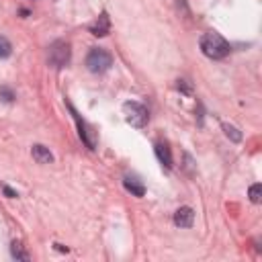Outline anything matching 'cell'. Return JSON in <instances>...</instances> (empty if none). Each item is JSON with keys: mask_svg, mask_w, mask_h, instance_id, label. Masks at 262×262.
<instances>
[{"mask_svg": "<svg viewBox=\"0 0 262 262\" xmlns=\"http://www.w3.org/2000/svg\"><path fill=\"white\" fill-rule=\"evenodd\" d=\"M201 49L207 57L211 59H221L229 53V43L219 35V33H205L201 37Z\"/></svg>", "mask_w": 262, "mask_h": 262, "instance_id": "cell-1", "label": "cell"}, {"mask_svg": "<svg viewBox=\"0 0 262 262\" xmlns=\"http://www.w3.org/2000/svg\"><path fill=\"white\" fill-rule=\"evenodd\" d=\"M70 57H72V49H70V43L63 41V39H57L49 45L47 49V61L49 66L53 68H63L70 63Z\"/></svg>", "mask_w": 262, "mask_h": 262, "instance_id": "cell-2", "label": "cell"}, {"mask_svg": "<svg viewBox=\"0 0 262 262\" xmlns=\"http://www.w3.org/2000/svg\"><path fill=\"white\" fill-rule=\"evenodd\" d=\"M111 66H113L111 53L104 51V49H100V47L90 49V53L86 55V68H88L92 74H102V72H106Z\"/></svg>", "mask_w": 262, "mask_h": 262, "instance_id": "cell-3", "label": "cell"}, {"mask_svg": "<svg viewBox=\"0 0 262 262\" xmlns=\"http://www.w3.org/2000/svg\"><path fill=\"white\" fill-rule=\"evenodd\" d=\"M123 115H125V119L131 127H143L147 123V108L141 102L127 100L123 104Z\"/></svg>", "mask_w": 262, "mask_h": 262, "instance_id": "cell-4", "label": "cell"}, {"mask_svg": "<svg viewBox=\"0 0 262 262\" xmlns=\"http://www.w3.org/2000/svg\"><path fill=\"white\" fill-rule=\"evenodd\" d=\"M70 113H72V117H74V121H76V127H78V135H80V139L88 145V149H94V145H96V143H94V133L90 131V127L86 125V121H84V119L74 111V106H72V104H70Z\"/></svg>", "mask_w": 262, "mask_h": 262, "instance_id": "cell-5", "label": "cell"}, {"mask_svg": "<svg viewBox=\"0 0 262 262\" xmlns=\"http://www.w3.org/2000/svg\"><path fill=\"white\" fill-rule=\"evenodd\" d=\"M108 31H111V20H108V14L102 12L98 16V20L94 25H90V33L94 37H104V35H108Z\"/></svg>", "mask_w": 262, "mask_h": 262, "instance_id": "cell-6", "label": "cell"}, {"mask_svg": "<svg viewBox=\"0 0 262 262\" xmlns=\"http://www.w3.org/2000/svg\"><path fill=\"white\" fill-rule=\"evenodd\" d=\"M192 219H194V211L190 207H180L174 213V223L178 227H190L192 225Z\"/></svg>", "mask_w": 262, "mask_h": 262, "instance_id": "cell-7", "label": "cell"}, {"mask_svg": "<svg viewBox=\"0 0 262 262\" xmlns=\"http://www.w3.org/2000/svg\"><path fill=\"white\" fill-rule=\"evenodd\" d=\"M31 154H33V160H35L37 164H49V162H53V154L49 151V147H45V145H41V143L33 145Z\"/></svg>", "mask_w": 262, "mask_h": 262, "instance_id": "cell-8", "label": "cell"}, {"mask_svg": "<svg viewBox=\"0 0 262 262\" xmlns=\"http://www.w3.org/2000/svg\"><path fill=\"white\" fill-rule=\"evenodd\" d=\"M156 156H158V160L166 166V168H172V154H170V147H168V143H164V141H158L156 143Z\"/></svg>", "mask_w": 262, "mask_h": 262, "instance_id": "cell-9", "label": "cell"}, {"mask_svg": "<svg viewBox=\"0 0 262 262\" xmlns=\"http://www.w3.org/2000/svg\"><path fill=\"white\" fill-rule=\"evenodd\" d=\"M123 184H125V188H127L131 194H135V196H143V194H145V188H143V184H141L137 178H125Z\"/></svg>", "mask_w": 262, "mask_h": 262, "instance_id": "cell-10", "label": "cell"}, {"mask_svg": "<svg viewBox=\"0 0 262 262\" xmlns=\"http://www.w3.org/2000/svg\"><path fill=\"white\" fill-rule=\"evenodd\" d=\"M10 254H12V258H16V260H23V262H27V260H31V256H29V252L23 248V244L20 242H12L10 244Z\"/></svg>", "mask_w": 262, "mask_h": 262, "instance_id": "cell-11", "label": "cell"}, {"mask_svg": "<svg viewBox=\"0 0 262 262\" xmlns=\"http://www.w3.org/2000/svg\"><path fill=\"white\" fill-rule=\"evenodd\" d=\"M221 127H223V131H225V135H227V137H231V141H235V143H237V141H242V133H239V131H237L233 125L223 123Z\"/></svg>", "mask_w": 262, "mask_h": 262, "instance_id": "cell-12", "label": "cell"}, {"mask_svg": "<svg viewBox=\"0 0 262 262\" xmlns=\"http://www.w3.org/2000/svg\"><path fill=\"white\" fill-rule=\"evenodd\" d=\"M12 53V45H10V41L4 37V35H0V57H8Z\"/></svg>", "mask_w": 262, "mask_h": 262, "instance_id": "cell-13", "label": "cell"}, {"mask_svg": "<svg viewBox=\"0 0 262 262\" xmlns=\"http://www.w3.org/2000/svg\"><path fill=\"white\" fill-rule=\"evenodd\" d=\"M260 192H262V186L260 184H252L250 186V201L252 203H260Z\"/></svg>", "mask_w": 262, "mask_h": 262, "instance_id": "cell-14", "label": "cell"}, {"mask_svg": "<svg viewBox=\"0 0 262 262\" xmlns=\"http://www.w3.org/2000/svg\"><path fill=\"white\" fill-rule=\"evenodd\" d=\"M0 98H2V100H6V102H12V100H14V92H12L10 88L2 86V88H0Z\"/></svg>", "mask_w": 262, "mask_h": 262, "instance_id": "cell-15", "label": "cell"}, {"mask_svg": "<svg viewBox=\"0 0 262 262\" xmlns=\"http://www.w3.org/2000/svg\"><path fill=\"white\" fill-rule=\"evenodd\" d=\"M2 190H4V194H6L8 199H14V196H16V192H14L10 186H2Z\"/></svg>", "mask_w": 262, "mask_h": 262, "instance_id": "cell-16", "label": "cell"}]
</instances>
